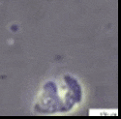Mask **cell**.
Segmentation results:
<instances>
[{"instance_id":"1","label":"cell","mask_w":121,"mask_h":119,"mask_svg":"<svg viewBox=\"0 0 121 119\" xmlns=\"http://www.w3.org/2000/svg\"><path fill=\"white\" fill-rule=\"evenodd\" d=\"M82 101V87L78 79L70 74L63 76L61 85L48 81L39 93L35 111L43 114L68 112Z\"/></svg>"}]
</instances>
